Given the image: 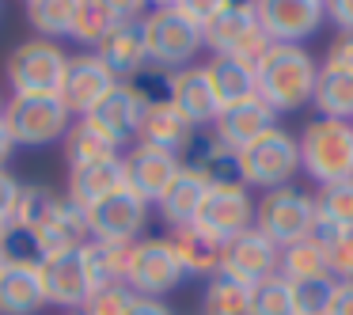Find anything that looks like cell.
<instances>
[{
  "label": "cell",
  "mask_w": 353,
  "mask_h": 315,
  "mask_svg": "<svg viewBox=\"0 0 353 315\" xmlns=\"http://www.w3.org/2000/svg\"><path fill=\"white\" fill-rule=\"evenodd\" d=\"M198 224L209 239L216 243H228V239L243 236L247 228H254V201L247 194L243 183L236 186H209L205 201H201V213H198Z\"/></svg>",
  "instance_id": "cell-12"
},
{
  "label": "cell",
  "mask_w": 353,
  "mask_h": 315,
  "mask_svg": "<svg viewBox=\"0 0 353 315\" xmlns=\"http://www.w3.org/2000/svg\"><path fill=\"white\" fill-rule=\"evenodd\" d=\"M95 54H99V61L107 65L118 80L137 77V72L148 65V46H145V27H141V19L114 23L107 31V39L95 46Z\"/></svg>",
  "instance_id": "cell-21"
},
{
  "label": "cell",
  "mask_w": 353,
  "mask_h": 315,
  "mask_svg": "<svg viewBox=\"0 0 353 315\" xmlns=\"http://www.w3.org/2000/svg\"><path fill=\"white\" fill-rule=\"evenodd\" d=\"M122 84L133 88V95H137L145 107H152V103H168L171 99V69H160V65L148 61L145 69L137 72V77L122 80Z\"/></svg>",
  "instance_id": "cell-41"
},
{
  "label": "cell",
  "mask_w": 353,
  "mask_h": 315,
  "mask_svg": "<svg viewBox=\"0 0 353 315\" xmlns=\"http://www.w3.org/2000/svg\"><path fill=\"white\" fill-rule=\"evenodd\" d=\"M110 27H114V19H110V12L103 8L99 0H84V4H80V16H77V27H72V39L95 50L107 39Z\"/></svg>",
  "instance_id": "cell-40"
},
{
  "label": "cell",
  "mask_w": 353,
  "mask_h": 315,
  "mask_svg": "<svg viewBox=\"0 0 353 315\" xmlns=\"http://www.w3.org/2000/svg\"><path fill=\"white\" fill-rule=\"evenodd\" d=\"M0 118L8 125L12 141L23 148H46L54 141H65L72 125V114L61 103V95H12Z\"/></svg>",
  "instance_id": "cell-4"
},
{
  "label": "cell",
  "mask_w": 353,
  "mask_h": 315,
  "mask_svg": "<svg viewBox=\"0 0 353 315\" xmlns=\"http://www.w3.org/2000/svg\"><path fill=\"white\" fill-rule=\"evenodd\" d=\"M205 72H209V84H213V92H216L221 110L259 95L254 69H251V65H243V61H236V57H213V61L205 65Z\"/></svg>",
  "instance_id": "cell-29"
},
{
  "label": "cell",
  "mask_w": 353,
  "mask_h": 315,
  "mask_svg": "<svg viewBox=\"0 0 353 315\" xmlns=\"http://www.w3.org/2000/svg\"><path fill=\"white\" fill-rule=\"evenodd\" d=\"M99 4L110 12L114 23H130V19H141V12H145L148 0H99Z\"/></svg>",
  "instance_id": "cell-46"
},
{
  "label": "cell",
  "mask_w": 353,
  "mask_h": 315,
  "mask_svg": "<svg viewBox=\"0 0 353 315\" xmlns=\"http://www.w3.org/2000/svg\"><path fill=\"white\" fill-rule=\"evenodd\" d=\"M338 281L334 277H315V281L292 285V315H327L334 300Z\"/></svg>",
  "instance_id": "cell-39"
},
{
  "label": "cell",
  "mask_w": 353,
  "mask_h": 315,
  "mask_svg": "<svg viewBox=\"0 0 353 315\" xmlns=\"http://www.w3.org/2000/svg\"><path fill=\"white\" fill-rule=\"evenodd\" d=\"M122 84V80L114 77V72L107 69V65L99 61V54H77L69 57V69H65V84H61V103L69 107V114H80L88 118L95 107H99L103 99H107L114 88Z\"/></svg>",
  "instance_id": "cell-15"
},
{
  "label": "cell",
  "mask_w": 353,
  "mask_h": 315,
  "mask_svg": "<svg viewBox=\"0 0 353 315\" xmlns=\"http://www.w3.org/2000/svg\"><path fill=\"white\" fill-rule=\"evenodd\" d=\"M179 160H183V167L198 171L209 186H236V183H243V179H239V156L232 152L213 130H194L190 145L183 148Z\"/></svg>",
  "instance_id": "cell-19"
},
{
  "label": "cell",
  "mask_w": 353,
  "mask_h": 315,
  "mask_svg": "<svg viewBox=\"0 0 353 315\" xmlns=\"http://www.w3.org/2000/svg\"><path fill=\"white\" fill-rule=\"evenodd\" d=\"M0 266H4V262H0Z\"/></svg>",
  "instance_id": "cell-55"
},
{
  "label": "cell",
  "mask_w": 353,
  "mask_h": 315,
  "mask_svg": "<svg viewBox=\"0 0 353 315\" xmlns=\"http://www.w3.org/2000/svg\"><path fill=\"white\" fill-rule=\"evenodd\" d=\"M122 171H125V186L152 205V201H160L163 190L175 183V175L183 171V160H179L175 152H168V148L137 141V145L122 156Z\"/></svg>",
  "instance_id": "cell-16"
},
{
  "label": "cell",
  "mask_w": 353,
  "mask_h": 315,
  "mask_svg": "<svg viewBox=\"0 0 353 315\" xmlns=\"http://www.w3.org/2000/svg\"><path fill=\"white\" fill-rule=\"evenodd\" d=\"M84 251H88V266H92L95 289H103V285H125L133 243H107V239H88Z\"/></svg>",
  "instance_id": "cell-32"
},
{
  "label": "cell",
  "mask_w": 353,
  "mask_h": 315,
  "mask_svg": "<svg viewBox=\"0 0 353 315\" xmlns=\"http://www.w3.org/2000/svg\"><path fill=\"white\" fill-rule=\"evenodd\" d=\"M4 103H8V99H0V114H4Z\"/></svg>",
  "instance_id": "cell-53"
},
{
  "label": "cell",
  "mask_w": 353,
  "mask_h": 315,
  "mask_svg": "<svg viewBox=\"0 0 353 315\" xmlns=\"http://www.w3.org/2000/svg\"><path fill=\"white\" fill-rule=\"evenodd\" d=\"M46 304L39 266H16L4 262L0 266V315H34Z\"/></svg>",
  "instance_id": "cell-23"
},
{
  "label": "cell",
  "mask_w": 353,
  "mask_h": 315,
  "mask_svg": "<svg viewBox=\"0 0 353 315\" xmlns=\"http://www.w3.org/2000/svg\"><path fill=\"white\" fill-rule=\"evenodd\" d=\"M277 274H281L289 285H296V281H315V277H330L327 254H323V243H319L315 236L300 239V243H289V247L281 251V266H277Z\"/></svg>",
  "instance_id": "cell-33"
},
{
  "label": "cell",
  "mask_w": 353,
  "mask_h": 315,
  "mask_svg": "<svg viewBox=\"0 0 353 315\" xmlns=\"http://www.w3.org/2000/svg\"><path fill=\"white\" fill-rule=\"evenodd\" d=\"M327 315H353V281H338Z\"/></svg>",
  "instance_id": "cell-48"
},
{
  "label": "cell",
  "mask_w": 353,
  "mask_h": 315,
  "mask_svg": "<svg viewBox=\"0 0 353 315\" xmlns=\"http://www.w3.org/2000/svg\"><path fill=\"white\" fill-rule=\"evenodd\" d=\"M251 315H292V285L281 274L251 285Z\"/></svg>",
  "instance_id": "cell-37"
},
{
  "label": "cell",
  "mask_w": 353,
  "mask_h": 315,
  "mask_svg": "<svg viewBox=\"0 0 353 315\" xmlns=\"http://www.w3.org/2000/svg\"><path fill=\"white\" fill-rule=\"evenodd\" d=\"M315 239L323 243L330 277H334V281H353V228L315 232Z\"/></svg>",
  "instance_id": "cell-38"
},
{
  "label": "cell",
  "mask_w": 353,
  "mask_h": 315,
  "mask_svg": "<svg viewBox=\"0 0 353 315\" xmlns=\"http://www.w3.org/2000/svg\"><path fill=\"white\" fill-rule=\"evenodd\" d=\"M300 167L319 186L353 179V125L334 118H315L300 133Z\"/></svg>",
  "instance_id": "cell-3"
},
{
  "label": "cell",
  "mask_w": 353,
  "mask_h": 315,
  "mask_svg": "<svg viewBox=\"0 0 353 315\" xmlns=\"http://www.w3.org/2000/svg\"><path fill=\"white\" fill-rule=\"evenodd\" d=\"M175 8L183 12L186 19H194L198 27H205V23H213V19L228 8V0H175Z\"/></svg>",
  "instance_id": "cell-44"
},
{
  "label": "cell",
  "mask_w": 353,
  "mask_h": 315,
  "mask_svg": "<svg viewBox=\"0 0 353 315\" xmlns=\"http://www.w3.org/2000/svg\"><path fill=\"white\" fill-rule=\"evenodd\" d=\"M8 84L12 95H57L65 84L69 54L50 39H27L8 54Z\"/></svg>",
  "instance_id": "cell-6"
},
{
  "label": "cell",
  "mask_w": 353,
  "mask_h": 315,
  "mask_svg": "<svg viewBox=\"0 0 353 315\" xmlns=\"http://www.w3.org/2000/svg\"><path fill=\"white\" fill-rule=\"evenodd\" d=\"M254 16L270 42L300 46V39L323 27L327 8H323V0H254Z\"/></svg>",
  "instance_id": "cell-14"
},
{
  "label": "cell",
  "mask_w": 353,
  "mask_h": 315,
  "mask_svg": "<svg viewBox=\"0 0 353 315\" xmlns=\"http://www.w3.org/2000/svg\"><path fill=\"white\" fill-rule=\"evenodd\" d=\"M300 167V141L289 137L285 130H270L254 145L239 152V179L243 186H259V190H277L289 186V179Z\"/></svg>",
  "instance_id": "cell-8"
},
{
  "label": "cell",
  "mask_w": 353,
  "mask_h": 315,
  "mask_svg": "<svg viewBox=\"0 0 353 315\" xmlns=\"http://www.w3.org/2000/svg\"><path fill=\"white\" fill-rule=\"evenodd\" d=\"M141 114H145V103H141L137 95H133V88H130V84H118L114 92H110L107 99H103L88 118H92V122L99 125V130H107L110 137L118 141V145H125V141L137 137V130H141Z\"/></svg>",
  "instance_id": "cell-27"
},
{
  "label": "cell",
  "mask_w": 353,
  "mask_h": 315,
  "mask_svg": "<svg viewBox=\"0 0 353 315\" xmlns=\"http://www.w3.org/2000/svg\"><path fill=\"white\" fill-rule=\"evenodd\" d=\"M186 277L183 262H179L175 247H171L168 236H145L133 243L130 254V274H125V285H130L137 296H168L171 289H179Z\"/></svg>",
  "instance_id": "cell-9"
},
{
  "label": "cell",
  "mask_w": 353,
  "mask_h": 315,
  "mask_svg": "<svg viewBox=\"0 0 353 315\" xmlns=\"http://www.w3.org/2000/svg\"><path fill=\"white\" fill-rule=\"evenodd\" d=\"M190 137H194V125L186 122L183 114H179V107H175L171 99L145 107V114H141V130H137V141L183 156V148L190 145Z\"/></svg>",
  "instance_id": "cell-24"
},
{
  "label": "cell",
  "mask_w": 353,
  "mask_h": 315,
  "mask_svg": "<svg viewBox=\"0 0 353 315\" xmlns=\"http://www.w3.org/2000/svg\"><path fill=\"white\" fill-rule=\"evenodd\" d=\"M205 194H209V183H205V179H201L198 171L183 167V171L175 175V183L163 190V198L156 201V209H160V216L168 221V228H186V224L198 221Z\"/></svg>",
  "instance_id": "cell-25"
},
{
  "label": "cell",
  "mask_w": 353,
  "mask_h": 315,
  "mask_svg": "<svg viewBox=\"0 0 353 315\" xmlns=\"http://www.w3.org/2000/svg\"><path fill=\"white\" fill-rule=\"evenodd\" d=\"M65 160L69 167H88V163H107V160H122V145L110 137L107 130L92 122V118H77L65 133Z\"/></svg>",
  "instance_id": "cell-26"
},
{
  "label": "cell",
  "mask_w": 353,
  "mask_h": 315,
  "mask_svg": "<svg viewBox=\"0 0 353 315\" xmlns=\"http://www.w3.org/2000/svg\"><path fill=\"white\" fill-rule=\"evenodd\" d=\"M12 148H16V141H12V133H8V125H4V118H0V167L8 163V156H12Z\"/></svg>",
  "instance_id": "cell-50"
},
{
  "label": "cell",
  "mask_w": 353,
  "mask_h": 315,
  "mask_svg": "<svg viewBox=\"0 0 353 315\" xmlns=\"http://www.w3.org/2000/svg\"><path fill=\"white\" fill-rule=\"evenodd\" d=\"M171 247H175V254H179V262H183V270L186 274H194V277H213V274H221V251L224 247L216 243V239H209L205 232L198 228V224H186V228H171Z\"/></svg>",
  "instance_id": "cell-28"
},
{
  "label": "cell",
  "mask_w": 353,
  "mask_h": 315,
  "mask_svg": "<svg viewBox=\"0 0 353 315\" xmlns=\"http://www.w3.org/2000/svg\"><path fill=\"white\" fill-rule=\"evenodd\" d=\"M254 84H259V99H266L281 114V110H296L304 103H312L319 69H315V57L304 46L274 42L262 54V61L254 65Z\"/></svg>",
  "instance_id": "cell-2"
},
{
  "label": "cell",
  "mask_w": 353,
  "mask_h": 315,
  "mask_svg": "<svg viewBox=\"0 0 353 315\" xmlns=\"http://www.w3.org/2000/svg\"><path fill=\"white\" fill-rule=\"evenodd\" d=\"M0 262H16V266H42L46 251H42L39 236L31 228H23L19 221H8L4 239H0Z\"/></svg>",
  "instance_id": "cell-36"
},
{
  "label": "cell",
  "mask_w": 353,
  "mask_h": 315,
  "mask_svg": "<svg viewBox=\"0 0 353 315\" xmlns=\"http://www.w3.org/2000/svg\"><path fill=\"white\" fill-rule=\"evenodd\" d=\"M312 103L319 107V118H334V122H350L353 118V77L345 72H323L315 84Z\"/></svg>",
  "instance_id": "cell-35"
},
{
  "label": "cell",
  "mask_w": 353,
  "mask_h": 315,
  "mask_svg": "<svg viewBox=\"0 0 353 315\" xmlns=\"http://www.w3.org/2000/svg\"><path fill=\"white\" fill-rule=\"evenodd\" d=\"M122 186H125L122 160L88 163V167H69V186H65V198L88 213L92 205H99L103 198H110V194L122 190Z\"/></svg>",
  "instance_id": "cell-22"
},
{
  "label": "cell",
  "mask_w": 353,
  "mask_h": 315,
  "mask_svg": "<svg viewBox=\"0 0 353 315\" xmlns=\"http://www.w3.org/2000/svg\"><path fill=\"white\" fill-rule=\"evenodd\" d=\"M201 315H251V285L213 274L201 292Z\"/></svg>",
  "instance_id": "cell-31"
},
{
  "label": "cell",
  "mask_w": 353,
  "mask_h": 315,
  "mask_svg": "<svg viewBox=\"0 0 353 315\" xmlns=\"http://www.w3.org/2000/svg\"><path fill=\"white\" fill-rule=\"evenodd\" d=\"M270 130H277V110L266 99H243L236 107H224L213 122V133L232 148V152H243L247 145H254L259 137H266Z\"/></svg>",
  "instance_id": "cell-18"
},
{
  "label": "cell",
  "mask_w": 353,
  "mask_h": 315,
  "mask_svg": "<svg viewBox=\"0 0 353 315\" xmlns=\"http://www.w3.org/2000/svg\"><path fill=\"white\" fill-rule=\"evenodd\" d=\"M4 228H8V221H4V216H0V239H4Z\"/></svg>",
  "instance_id": "cell-52"
},
{
  "label": "cell",
  "mask_w": 353,
  "mask_h": 315,
  "mask_svg": "<svg viewBox=\"0 0 353 315\" xmlns=\"http://www.w3.org/2000/svg\"><path fill=\"white\" fill-rule=\"evenodd\" d=\"M84 0H27V23L39 39H72Z\"/></svg>",
  "instance_id": "cell-30"
},
{
  "label": "cell",
  "mask_w": 353,
  "mask_h": 315,
  "mask_svg": "<svg viewBox=\"0 0 353 315\" xmlns=\"http://www.w3.org/2000/svg\"><path fill=\"white\" fill-rule=\"evenodd\" d=\"M65 315H80V312H65Z\"/></svg>",
  "instance_id": "cell-54"
},
{
  "label": "cell",
  "mask_w": 353,
  "mask_h": 315,
  "mask_svg": "<svg viewBox=\"0 0 353 315\" xmlns=\"http://www.w3.org/2000/svg\"><path fill=\"white\" fill-rule=\"evenodd\" d=\"M145 46H148V61L160 69H186L198 57V50L205 46V34L194 19H186L179 8H152L145 19Z\"/></svg>",
  "instance_id": "cell-5"
},
{
  "label": "cell",
  "mask_w": 353,
  "mask_h": 315,
  "mask_svg": "<svg viewBox=\"0 0 353 315\" xmlns=\"http://www.w3.org/2000/svg\"><path fill=\"white\" fill-rule=\"evenodd\" d=\"M254 228L285 251L289 243L315 236V198L292 190V186L266 190L262 201L254 205Z\"/></svg>",
  "instance_id": "cell-7"
},
{
  "label": "cell",
  "mask_w": 353,
  "mask_h": 315,
  "mask_svg": "<svg viewBox=\"0 0 353 315\" xmlns=\"http://www.w3.org/2000/svg\"><path fill=\"white\" fill-rule=\"evenodd\" d=\"M39 274H42V289H46V304L61 307V312H80L95 292V277L84 247L50 254L39 266Z\"/></svg>",
  "instance_id": "cell-11"
},
{
  "label": "cell",
  "mask_w": 353,
  "mask_h": 315,
  "mask_svg": "<svg viewBox=\"0 0 353 315\" xmlns=\"http://www.w3.org/2000/svg\"><path fill=\"white\" fill-rule=\"evenodd\" d=\"M19 198H23V183H19L8 167H0V216H4V221L16 216Z\"/></svg>",
  "instance_id": "cell-45"
},
{
  "label": "cell",
  "mask_w": 353,
  "mask_h": 315,
  "mask_svg": "<svg viewBox=\"0 0 353 315\" xmlns=\"http://www.w3.org/2000/svg\"><path fill=\"white\" fill-rule=\"evenodd\" d=\"M148 224V201L137 198L130 186L114 190L99 205L88 209V236L107 243H137Z\"/></svg>",
  "instance_id": "cell-13"
},
{
  "label": "cell",
  "mask_w": 353,
  "mask_h": 315,
  "mask_svg": "<svg viewBox=\"0 0 353 315\" xmlns=\"http://www.w3.org/2000/svg\"><path fill=\"white\" fill-rule=\"evenodd\" d=\"M277 266H281V247L266 239L259 228H247L243 236L228 239L221 251V274L236 277L243 285H259L274 277Z\"/></svg>",
  "instance_id": "cell-17"
},
{
  "label": "cell",
  "mask_w": 353,
  "mask_h": 315,
  "mask_svg": "<svg viewBox=\"0 0 353 315\" xmlns=\"http://www.w3.org/2000/svg\"><path fill=\"white\" fill-rule=\"evenodd\" d=\"M12 221H19L23 228H31L39 236L42 251L57 254V251H72L84 247L88 239V213L80 205H72L65 194H54L50 186H23V198Z\"/></svg>",
  "instance_id": "cell-1"
},
{
  "label": "cell",
  "mask_w": 353,
  "mask_h": 315,
  "mask_svg": "<svg viewBox=\"0 0 353 315\" xmlns=\"http://www.w3.org/2000/svg\"><path fill=\"white\" fill-rule=\"evenodd\" d=\"M171 103H175L179 114H183L194 130H205V125L216 122L221 103H216L213 84H209L205 65H186V69L171 72Z\"/></svg>",
  "instance_id": "cell-20"
},
{
  "label": "cell",
  "mask_w": 353,
  "mask_h": 315,
  "mask_svg": "<svg viewBox=\"0 0 353 315\" xmlns=\"http://www.w3.org/2000/svg\"><path fill=\"white\" fill-rule=\"evenodd\" d=\"M353 228V179L330 183L315 198V232H338Z\"/></svg>",
  "instance_id": "cell-34"
},
{
  "label": "cell",
  "mask_w": 353,
  "mask_h": 315,
  "mask_svg": "<svg viewBox=\"0 0 353 315\" xmlns=\"http://www.w3.org/2000/svg\"><path fill=\"white\" fill-rule=\"evenodd\" d=\"M148 4H156V8H175V0H148Z\"/></svg>",
  "instance_id": "cell-51"
},
{
  "label": "cell",
  "mask_w": 353,
  "mask_h": 315,
  "mask_svg": "<svg viewBox=\"0 0 353 315\" xmlns=\"http://www.w3.org/2000/svg\"><path fill=\"white\" fill-rule=\"evenodd\" d=\"M205 34V46L213 50L216 57H236L243 65H259L262 54H266L274 42L266 39V31L259 27V16L254 8H224L213 23L201 27Z\"/></svg>",
  "instance_id": "cell-10"
},
{
  "label": "cell",
  "mask_w": 353,
  "mask_h": 315,
  "mask_svg": "<svg viewBox=\"0 0 353 315\" xmlns=\"http://www.w3.org/2000/svg\"><path fill=\"white\" fill-rule=\"evenodd\" d=\"M133 300H137V292H133L130 285H103V289H95L92 300L80 307V315H125Z\"/></svg>",
  "instance_id": "cell-42"
},
{
  "label": "cell",
  "mask_w": 353,
  "mask_h": 315,
  "mask_svg": "<svg viewBox=\"0 0 353 315\" xmlns=\"http://www.w3.org/2000/svg\"><path fill=\"white\" fill-rule=\"evenodd\" d=\"M327 16L334 19V27L342 34H353V0H323Z\"/></svg>",
  "instance_id": "cell-47"
},
{
  "label": "cell",
  "mask_w": 353,
  "mask_h": 315,
  "mask_svg": "<svg viewBox=\"0 0 353 315\" xmlns=\"http://www.w3.org/2000/svg\"><path fill=\"white\" fill-rule=\"evenodd\" d=\"M125 315H175V312H171L163 300H156V296H137V300L130 304V312H125Z\"/></svg>",
  "instance_id": "cell-49"
},
{
  "label": "cell",
  "mask_w": 353,
  "mask_h": 315,
  "mask_svg": "<svg viewBox=\"0 0 353 315\" xmlns=\"http://www.w3.org/2000/svg\"><path fill=\"white\" fill-rule=\"evenodd\" d=\"M323 72H345L353 77V34H338L323 57Z\"/></svg>",
  "instance_id": "cell-43"
}]
</instances>
